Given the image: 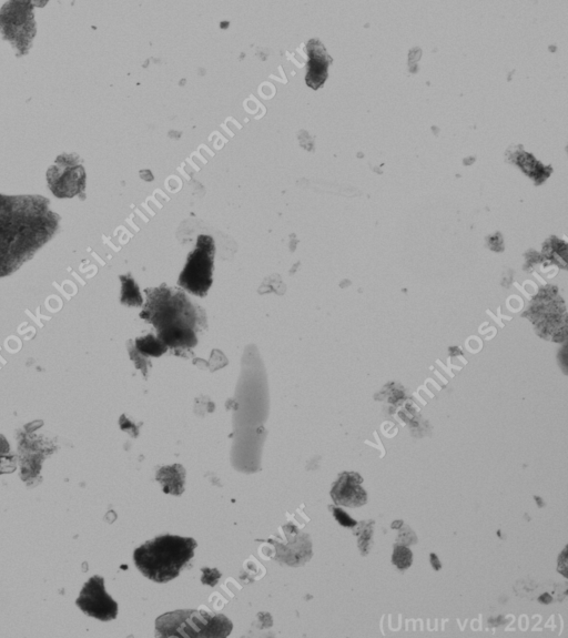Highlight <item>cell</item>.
Listing matches in <instances>:
<instances>
[{"label":"cell","instance_id":"obj_1","mask_svg":"<svg viewBox=\"0 0 568 638\" xmlns=\"http://www.w3.org/2000/svg\"><path fill=\"white\" fill-rule=\"evenodd\" d=\"M58 217L40 197L0 195V278L13 275L55 234Z\"/></svg>","mask_w":568,"mask_h":638},{"label":"cell","instance_id":"obj_2","mask_svg":"<svg viewBox=\"0 0 568 638\" xmlns=\"http://www.w3.org/2000/svg\"><path fill=\"white\" fill-rule=\"evenodd\" d=\"M146 292L149 300L141 318L155 324L158 338L171 348L195 347L196 313L184 293L165 287Z\"/></svg>","mask_w":568,"mask_h":638},{"label":"cell","instance_id":"obj_3","mask_svg":"<svg viewBox=\"0 0 568 638\" xmlns=\"http://www.w3.org/2000/svg\"><path fill=\"white\" fill-rule=\"evenodd\" d=\"M197 545L191 538L161 535L135 551V564L147 579L156 583H168L175 580L194 558Z\"/></svg>","mask_w":568,"mask_h":638},{"label":"cell","instance_id":"obj_4","mask_svg":"<svg viewBox=\"0 0 568 638\" xmlns=\"http://www.w3.org/2000/svg\"><path fill=\"white\" fill-rule=\"evenodd\" d=\"M233 625L222 614L197 610H181L161 615L156 620L158 637H228Z\"/></svg>","mask_w":568,"mask_h":638},{"label":"cell","instance_id":"obj_5","mask_svg":"<svg viewBox=\"0 0 568 638\" xmlns=\"http://www.w3.org/2000/svg\"><path fill=\"white\" fill-rule=\"evenodd\" d=\"M213 253L212 238L200 236L196 250L190 253L188 263L182 271L179 285L196 296H205L212 285Z\"/></svg>","mask_w":568,"mask_h":638},{"label":"cell","instance_id":"obj_6","mask_svg":"<svg viewBox=\"0 0 568 638\" xmlns=\"http://www.w3.org/2000/svg\"><path fill=\"white\" fill-rule=\"evenodd\" d=\"M76 603L81 611L99 621H113L118 615V604L106 592L105 580L101 576L91 577Z\"/></svg>","mask_w":568,"mask_h":638},{"label":"cell","instance_id":"obj_7","mask_svg":"<svg viewBox=\"0 0 568 638\" xmlns=\"http://www.w3.org/2000/svg\"><path fill=\"white\" fill-rule=\"evenodd\" d=\"M283 530L287 535L288 544H278L271 541L277 545V560L291 566H299L308 562L312 556V544L309 536L300 534L299 530L292 525L284 526Z\"/></svg>","mask_w":568,"mask_h":638},{"label":"cell","instance_id":"obj_8","mask_svg":"<svg viewBox=\"0 0 568 638\" xmlns=\"http://www.w3.org/2000/svg\"><path fill=\"white\" fill-rule=\"evenodd\" d=\"M363 479L358 473L344 472L340 474L339 480L334 483L331 496L337 505L358 508L368 501L367 492L362 489Z\"/></svg>","mask_w":568,"mask_h":638},{"label":"cell","instance_id":"obj_9","mask_svg":"<svg viewBox=\"0 0 568 638\" xmlns=\"http://www.w3.org/2000/svg\"><path fill=\"white\" fill-rule=\"evenodd\" d=\"M185 468L180 464L162 467L157 473V481L161 483L165 493L179 496L185 491Z\"/></svg>","mask_w":568,"mask_h":638},{"label":"cell","instance_id":"obj_10","mask_svg":"<svg viewBox=\"0 0 568 638\" xmlns=\"http://www.w3.org/2000/svg\"><path fill=\"white\" fill-rule=\"evenodd\" d=\"M321 44L312 45L309 44V52H310V63H309V74L307 76V81L309 86L314 89H317L326 79L327 77V66L326 60L324 58L327 57L326 53H324V49L322 53L319 52Z\"/></svg>","mask_w":568,"mask_h":638},{"label":"cell","instance_id":"obj_11","mask_svg":"<svg viewBox=\"0 0 568 638\" xmlns=\"http://www.w3.org/2000/svg\"><path fill=\"white\" fill-rule=\"evenodd\" d=\"M136 348L144 356L160 357L167 351V346L159 338L147 336L136 341Z\"/></svg>","mask_w":568,"mask_h":638},{"label":"cell","instance_id":"obj_12","mask_svg":"<svg viewBox=\"0 0 568 638\" xmlns=\"http://www.w3.org/2000/svg\"><path fill=\"white\" fill-rule=\"evenodd\" d=\"M373 525L374 522L372 521L360 522L355 525L353 530L354 535L359 536V548L362 555H367L371 548Z\"/></svg>","mask_w":568,"mask_h":638},{"label":"cell","instance_id":"obj_13","mask_svg":"<svg viewBox=\"0 0 568 638\" xmlns=\"http://www.w3.org/2000/svg\"><path fill=\"white\" fill-rule=\"evenodd\" d=\"M124 281V298L123 301L130 306H140L142 299L139 293V289L135 285V282L130 278H121Z\"/></svg>","mask_w":568,"mask_h":638},{"label":"cell","instance_id":"obj_14","mask_svg":"<svg viewBox=\"0 0 568 638\" xmlns=\"http://www.w3.org/2000/svg\"><path fill=\"white\" fill-rule=\"evenodd\" d=\"M392 562L400 570H407L412 564V553L404 545H395Z\"/></svg>","mask_w":568,"mask_h":638},{"label":"cell","instance_id":"obj_15","mask_svg":"<svg viewBox=\"0 0 568 638\" xmlns=\"http://www.w3.org/2000/svg\"><path fill=\"white\" fill-rule=\"evenodd\" d=\"M332 511L334 518H336L342 526H346V528H354V526L357 525V522L352 520L350 516L341 509L333 508Z\"/></svg>","mask_w":568,"mask_h":638},{"label":"cell","instance_id":"obj_16","mask_svg":"<svg viewBox=\"0 0 568 638\" xmlns=\"http://www.w3.org/2000/svg\"><path fill=\"white\" fill-rule=\"evenodd\" d=\"M202 572H204V576H202L201 581L206 585L215 586L220 580L221 573L218 570L202 569Z\"/></svg>","mask_w":568,"mask_h":638},{"label":"cell","instance_id":"obj_17","mask_svg":"<svg viewBox=\"0 0 568 638\" xmlns=\"http://www.w3.org/2000/svg\"><path fill=\"white\" fill-rule=\"evenodd\" d=\"M400 534L404 535V539H400V545H410L417 542V538H415L414 533L409 528H404Z\"/></svg>","mask_w":568,"mask_h":638},{"label":"cell","instance_id":"obj_18","mask_svg":"<svg viewBox=\"0 0 568 638\" xmlns=\"http://www.w3.org/2000/svg\"><path fill=\"white\" fill-rule=\"evenodd\" d=\"M431 558H432L433 567H434L435 564H438V566L441 569V564L439 563L438 558H436V556L434 554L431 555Z\"/></svg>","mask_w":568,"mask_h":638}]
</instances>
